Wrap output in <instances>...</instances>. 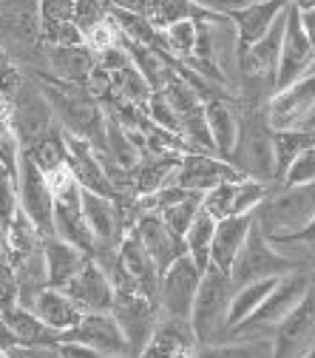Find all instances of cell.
<instances>
[{"label": "cell", "instance_id": "6da1fadb", "mask_svg": "<svg viewBox=\"0 0 315 358\" xmlns=\"http://www.w3.org/2000/svg\"><path fill=\"white\" fill-rule=\"evenodd\" d=\"M315 219V185L267 191L261 205L253 210V222L267 242L298 239Z\"/></svg>", "mask_w": 315, "mask_h": 358}, {"label": "cell", "instance_id": "7a4b0ae2", "mask_svg": "<svg viewBox=\"0 0 315 358\" xmlns=\"http://www.w3.org/2000/svg\"><path fill=\"white\" fill-rule=\"evenodd\" d=\"M40 92L46 94L54 117H60L63 131L77 134L103 151V134H105V114L103 108L88 97L80 85L60 83V80H43Z\"/></svg>", "mask_w": 315, "mask_h": 358}, {"label": "cell", "instance_id": "3957f363", "mask_svg": "<svg viewBox=\"0 0 315 358\" xmlns=\"http://www.w3.org/2000/svg\"><path fill=\"white\" fill-rule=\"evenodd\" d=\"M230 296H233L230 276L221 273L219 267L207 264L199 282V290H196V299H193V307H191V316H188L196 341L219 344V336L224 333V319H228Z\"/></svg>", "mask_w": 315, "mask_h": 358}, {"label": "cell", "instance_id": "277c9868", "mask_svg": "<svg viewBox=\"0 0 315 358\" xmlns=\"http://www.w3.org/2000/svg\"><path fill=\"white\" fill-rule=\"evenodd\" d=\"M228 162L258 182H276V162H273V128L267 125V117L247 114L239 120V140L230 151Z\"/></svg>", "mask_w": 315, "mask_h": 358}, {"label": "cell", "instance_id": "5b68a950", "mask_svg": "<svg viewBox=\"0 0 315 358\" xmlns=\"http://www.w3.org/2000/svg\"><path fill=\"white\" fill-rule=\"evenodd\" d=\"M295 267L298 264L290 256H281L261 236V231L253 222V228H250L239 256L233 259V267H230L228 276H230L233 287H242V285H250V282H258V279H279L284 273H293Z\"/></svg>", "mask_w": 315, "mask_h": 358}, {"label": "cell", "instance_id": "8992f818", "mask_svg": "<svg viewBox=\"0 0 315 358\" xmlns=\"http://www.w3.org/2000/svg\"><path fill=\"white\" fill-rule=\"evenodd\" d=\"M309 287H312V282H309V276L307 273H301V271H293V273H284V276H279V282H276V287L270 290V296L258 304V310L253 313L250 319H244L239 327H233L230 330V336H236V338H242L244 333H258V330H270V327H279L290 313L301 304V299L309 293Z\"/></svg>", "mask_w": 315, "mask_h": 358}, {"label": "cell", "instance_id": "52a82bcc", "mask_svg": "<svg viewBox=\"0 0 315 358\" xmlns=\"http://www.w3.org/2000/svg\"><path fill=\"white\" fill-rule=\"evenodd\" d=\"M17 208L40 236H54V196L49 191L46 173L29 157H20L17 165Z\"/></svg>", "mask_w": 315, "mask_h": 358}, {"label": "cell", "instance_id": "ba28073f", "mask_svg": "<svg viewBox=\"0 0 315 358\" xmlns=\"http://www.w3.org/2000/svg\"><path fill=\"white\" fill-rule=\"evenodd\" d=\"M202 273L196 262L185 253L179 256L168 271L159 273V290H156V304L165 313V319H188L191 307L202 282Z\"/></svg>", "mask_w": 315, "mask_h": 358}, {"label": "cell", "instance_id": "9c48e42d", "mask_svg": "<svg viewBox=\"0 0 315 358\" xmlns=\"http://www.w3.org/2000/svg\"><path fill=\"white\" fill-rule=\"evenodd\" d=\"M9 108H12V122H15L23 151L29 145H34L37 140H43L49 131H54V111H52L46 94L40 92V85H34L29 80H23L20 88L12 94Z\"/></svg>", "mask_w": 315, "mask_h": 358}, {"label": "cell", "instance_id": "30bf717a", "mask_svg": "<svg viewBox=\"0 0 315 358\" xmlns=\"http://www.w3.org/2000/svg\"><path fill=\"white\" fill-rule=\"evenodd\" d=\"M156 301L140 296V293H114V304H111V316L128 344V355L137 358V352L148 344V338L154 336L156 327Z\"/></svg>", "mask_w": 315, "mask_h": 358}, {"label": "cell", "instance_id": "8fae6325", "mask_svg": "<svg viewBox=\"0 0 315 358\" xmlns=\"http://www.w3.org/2000/svg\"><path fill=\"white\" fill-rule=\"evenodd\" d=\"M267 191H270L267 182H258V179L242 176V179H233V182H221L213 191H207L202 196V210L207 216H213L216 222L230 219V216H247V213H253L261 205V199L267 196Z\"/></svg>", "mask_w": 315, "mask_h": 358}, {"label": "cell", "instance_id": "7c38bea8", "mask_svg": "<svg viewBox=\"0 0 315 358\" xmlns=\"http://www.w3.org/2000/svg\"><path fill=\"white\" fill-rule=\"evenodd\" d=\"M242 176L244 173H239L228 159H221L216 154H185L170 176V185L205 196L216 185L233 182V179H242Z\"/></svg>", "mask_w": 315, "mask_h": 358}, {"label": "cell", "instance_id": "4fadbf2b", "mask_svg": "<svg viewBox=\"0 0 315 358\" xmlns=\"http://www.w3.org/2000/svg\"><path fill=\"white\" fill-rule=\"evenodd\" d=\"M315 106V69L304 74L301 80L290 83L287 88L273 92L267 103V125L273 131H287V128H301L307 114Z\"/></svg>", "mask_w": 315, "mask_h": 358}, {"label": "cell", "instance_id": "5bb4252c", "mask_svg": "<svg viewBox=\"0 0 315 358\" xmlns=\"http://www.w3.org/2000/svg\"><path fill=\"white\" fill-rule=\"evenodd\" d=\"M315 66V49L307 40L301 20H298V9L290 3L287 6V26H284V40H281V52H279V69H276V92L287 88L290 83L301 80L304 74H309Z\"/></svg>", "mask_w": 315, "mask_h": 358}, {"label": "cell", "instance_id": "9a60e30c", "mask_svg": "<svg viewBox=\"0 0 315 358\" xmlns=\"http://www.w3.org/2000/svg\"><path fill=\"white\" fill-rule=\"evenodd\" d=\"M315 344V290L301 299V304L276 327L270 358H301Z\"/></svg>", "mask_w": 315, "mask_h": 358}, {"label": "cell", "instance_id": "2e32d148", "mask_svg": "<svg viewBox=\"0 0 315 358\" xmlns=\"http://www.w3.org/2000/svg\"><path fill=\"white\" fill-rule=\"evenodd\" d=\"M63 293L80 307L82 316L85 313H111V304H114V287L94 259H88L80 267L74 279L63 287Z\"/></svg>", "mask_w": 315, "mask_h": 358}, {"label": "cell", "instance_id": "e0dca14e", "mask_svg": "<svg viewBox=\"0 0 315 358\" xmlns=\"http://www.w3.org/2000/svg\"><path fill=\"white\" fill-rule=\"evenodd\" d=\"M57 341H80L85 347L97 350L103 358L105 355H128V344L114 322L111 313H85L77 327L68 333H60Z\"/></svg>", "mask_w": 315, "mask_h": 358}, {"label": "cell", "instance_id": "ac0fdd59", "mask_svg": "<svg viewBox=\"0 0 315 358\" xmlns=\"http://www.w3.org/2000/svg\"><path fill=\"white\" fill-rule=\"evenodd\" d=\"M137 358H199V341L188 319L156 322L154 336L137 352Z\"/></svg>", "mask_w": 315, "mask_h": 358}, {"label": "cell", "instance_id": "d6986e66", "mask_svg": "<svg viewBox=\"0 0 315 358\" xmlns=\"http://www.w3.org/2000/svg\"><path fill=\"white\" fill-rule=\"evenodd\" d=\"M131 234L142 242L145 253L151 256V262H154V267H156V273L168 271V267H170L179 256H185V242H182V236H176L170 228H165V222H162L156 213H142L140 222H137V228H133Z\"/></svg>", "mask_w": 315, "mask_h": 358}, {"label": "cell", "instance_id": "ffe728a7", "mask_svg": "<svg viewBox=\"0 0 315 358\" xmlns=\"http://www.w3.org/2000/svg\"><path fill=\"white\" fill-rule=\"evenodd\" d=\"M287 6H290V0H250L242 12H236L230 17V23H233V31H236L239 52H244V49L253 46V43H258L270 31V26L281 17V12Z\"/></svg>", "mask_w": 315, "mask_h": 358}, {"label": "cell", "instance_id": "44dd1931", "mask_svg": "<svg viewBox=\"0 0 315 358\" xmlns=\"http://www.w3.org/2000/svg\"><path fill=\"white\" fill-rule=\"evenodd\" d=\"M80 213H82V222H85L88 231H91V236H94L97 250L100 248H117V242L122 239V231H119L117 208H114V202L108 196L82 191V196H80Z\"/></svg>", "mask_w": 315, "mask_h": 358}, {"label": "cell", "instance_id": "7402d4cb", "mask_svg": "<svg viewBox=\"0 0 315 358\" xmlns=\"http://www.w3.org/2000/svg\"><path fill=\"white\" fill-rule=\"evenodd\" d=\"M250 228H253V213H247V216H230V219L216 222L213 242H210V264L219 267L221 273H230L233 259L239 256V250H242Z\"/></svg>", "mask_w": 315, "mask_h": 358}, {"label": "cell", "instance_id": "603a6c76", "mask_svg": "<svg viewBox=\"0 0 315 358\" xmlns=\"http://www.w3.org/2000/svg\"><path fill=\"white\" fill-rule=\"evenodd\" d=\"M29 310L34 313V316L46 324L52 333H68L71 327H77L80 324V319H82V313H80V307L63 293V290H57V287H46V290H40L37 296H34V301L29 304Z\"/></svg>", "mask_w": 315, "mask_h": 358}, {"label": "cell", "instance_id": "cb8c5ba5", "mask_svg": "<svg viewBox=\"0 0 315 358\" xmlns=\"http://www.w3.org/2000/svg\"><path fill=\"white\" fill-rule=\"evenodd\" d=\"M40 250H43V259H46L49 287H57V290H63L74 279V273L80 271V267L91 259V256H85L80 248H74V245H68L57 236H43Z\"/></svg>", "mask_w": 315, "mask_h": 358}, {"label": "cell", "instance_id": "d4e9b609", "mask_svg": "<svg viewBox=\"0 0 315 358\" xmlns=\"http://www.w3.org/2000/svg\"><path fill=\"white\" fill-rule=\"evenodd\" d=\"M205 111V122H207V134H210V143H213V154L228 159L230 151L236 148L239 140V117L230 108V103L224 100H207L202 103Z\"/></svg>", "mask_w": 315, "mask_h": 358}, {"label": "cell", "instance_id": "484cf974", "mask_svg": "<svg viewBox=\"0 0 315 358\" xmlns=\"http://www.w3.org/2000/svg\"><path fill=\"white\" fill-rule=\"evenodd\" d=\"M0 316H3V322L15 333L17 347H31V350H37V347H54L57 333H52L31 310H23V307L15 304V307L0 310Z\"/></svg>", "mask_w": 315, "mask_h": 358}, {"label": "cell", "instance_id": "4316f807", "mask_svg": "<svg viewBox=\"0 0 315 358\" xmlns=\"http://www.w3.org/2000/svg\"><path fill=\"white\" fill-rule=\"evenodd\" d=\"M49 63H52L54 77H57L60 83H71V85H82L85 77L91 74V69L97 66V63H94V55L88 52L85 46H71V49L52 46Z\"/></svg>", "mask_w": 315, "mask_h": 358}, {"label": "cell", "instance_id": "83f0119b", "mask_svg": "<svg viewBox=\"0 0 315 358\" xmlns=\"http://www.w3.org/2000/svg\"><path fill=\"white\" fill-rule=\"evenodd\" d=\"M279 279H258V282H250V285H242V287H233V296H230V304H228V319H224V330H233L239 327L244 319H250L253 313L258 310V304L270 296V290L276 287Z\"/></svg>", "mask_w": 315, "mask_h": 358}, {"label": "cell", "instance_id": "f1b7e54d", "mask_svg": "<svg viewBox=\"0 0 315 358\" xmlns=\"http://www.w3.org/2000/svg\"><path fill=\"white\" fill-rule=\"evenodd\" d=\"M40 239H43V236L37 234V228L23 216V210L17 208L15 219L3 228V250H6L9 264H15L17 259H23V256H29L31 250H37V248H40Z\"/></svg>", "mask_w": 315, "mask_h": 358}, {"label": "cell", "instance_id": "f546056e", "mask_svg": "<svg viewBox=\"0 0 315 358\" xmlns=\"http://www.w3.org/2000/svg\"><path fill=\"white\" fill-rule=\"evenodd\" d=\"M108 20H111V26L117 29V34L125 43H133V46H148V49L156 46L159 31L148 23V17L133 15V12H122V9H108Z\"/></svg>", "mask_w": 315, "mask_h": 358}, {"label": "cell", "instance_id": "4dcf8cb0", "mask_svg": "<svg viewBox=\"0 0 315 358\" xmlns=\"http://www.w3.org/2000/svg\"><path fill=\"white\" fill-rule=\"evenodd\" d=\"M309 145H315V134L304 131V128H287V131H273V162H276V179L287 171V165L307 151Z\"/></svg>", "mask_w": 315, "mask_h": 358}, {"label": "cell", "instance_id": "1f68e13d", "mask_svg": "<svg viewBox=\"0 0 315 358\" xmlns=\"http://www.w3.org/2000/svg\"><path fill=\"white\" fill-rule=\"evenodd\" d=\"M213 231H216V219L207 216L205 210L196 213V219L191 222V228L185 231L182 242H185V253L196 262L199 271L210 264V242H213Z\"/></svg>", "mask_w": 315, "mask_h": 358}, {"label": "cell", "instance_id": "d6a6232c", "mask_svg": "<svg viewBox=\"0 0 315 358\" xmlns=\"http://www.w3.org/2000/svg\"><path fill=\"white\" fill-rule=\"evenodd\" d=\"M23 157H29L43 173H52V171H57V168H63L66 165V143H63V131L60 128H54V131H49L43 140H37L34 145H29L26 151H23Z\"/></svg>", "mask_w": 315, "mask_h": 358}, {"label": "cell", "instance_id": "836d02e7", "mask_svg": "<svg viewBox=\"0 0 315 358\" xmlns=\"http://www.w3.org/2000/svg\"><path fill=\"white\" fill-rule=\"evenodd\" d=\"M20 157H23V148H20L17 131H15V122H12L9 100H0V165L9 168L17 176Z\"/></svg>", "mask_w": 315, "mask_h": 358}, {"label": "cell", "instance_id": "e575fe53", "mask_svg": "<svg viewBox=\"0 0 315 358\" xmlns=\"http://www.w3.org/2000/svg\"><path fill=\"white\" fill-rule=\"evenodd\" d=\"M111 85H114V94L122 100V103H131V106H137L142 108L148 103V97L154 94L151 92V85L145 83V77L137 71V69H125V71H117L111 74Z\"/></svg>", "mask_w": 315, "mask_h": 358}, {"label": "cell", "instance_id": "d590c367", "mask_svg": "<svg viewBox=\"0 0 315 358\" xmlns=\"http://www.w3.org/2000/svg\"><path fill=\"white\" fill-rule=\"evenodd\" d=\"M199 210H202V194H191V196L179 199L173 205L159 208L156 216L165 222V228H170L176 236H185V231L191 228V222L196 219Z\"/></svg>", "mask_w": 315, "mask_h": 358}, {"label": "cell", "instance_id": "8d00e7d4", "mask_svg": "<svg viewBox=\"0 0 315 358\" xmlns=\"http://www.w3.org/2000/svg\"><path fill=\"white\" fill-rule=\"evenodd\" d=\"M273 341L253 338V341H233V344H210L199 358H270Z\"/></svg>", "mask_w": 315, "mask_h": 358}, {"label": "cell", "instance_id": "74e56055", "mask_svg": "<svg viewBox=\"0 0 315 358\" xmlns=\"http://www.w3.org/2000/svg\"><path fill=\"white\" fill-rule=\"evenodd\" d=\"M162 97L168 100V106L179 114V117H185V114H191V111H196V108H202V100H199V94L193 92V88L179 77L176 71H173V77L168 80V85L162 88Z\"/></svg>", "mask_w": 315, "mask_h": 358}, {"label": "cell", "instance_id": "f35d334b", "mask_svg": "<svg viewBox=\"0 0 315 358\" xmlns=\"http://www.w3.org/2000/svg\"><path fill=\"white\" fill-rule=\"evenodd\" d=\"M279 182L287 188H301V185H315V145H309L307 151H301L287 171L279 176Z\"/></svg>", "mask_w": 315, "mask_h": 358}, {"label": "cell", "instance_id": "ab89813d", "mask_svg": "<svg viewBox=\"0 0 315 358\" xmlns=\"http://www.w3.org/2000/svg\"><path fill=\"white\" fill-rule=\"evenodd\" d=\"M77 0H37V20L43 34H49L60 23H68L74 17Z\"/></svg>", "mask_w": 315, "mask_h": 358}, {"label": "cell", "instance_id": "60d3db41", "mask_svg": "<svg viewBox=\"0 0 315 358\" xmlns=\"http://www.w3.org/2000/svg\"><path fill=\"white\" fill-rule=\"evenodd\" d=\"M142 111H145V117H148L151 125H156L162 131H170V134H179V114L168 106V100L162 97V92H154L148 97V103L142 106Z\"/></svg>", "mask_w": 315, "mask_h": 358}, {"label": "cell", "instance_id": "b9f144b4", "mask_svg": "<svg viewBox=\"0 0 315 358\" xmlns=\"http://www.w3.org/2000/svg\"><path fill=\"white\" fill-rule=\"evenodd\" d=\"M17 213V176L0 165V228H6Z\"/></svg>", "mask_w": 315, "mask_h": 358}, {"label": "cell", "instance_id": "7bdbcfd3", "mask_svg": "<svg viewBox=\"0 0 315 358\" xmlns=\"http://www.w3.org/2000/svg\"><path fill=\"white\" fill-rule=\"evenodd\" d=\"M23 83V74L15 63V57L0 46V100H12V94L20 88Z\"/></svg>", "mask_w": 315, "mask_h": 358}, {"label": "cell", "instance_id": "ee69618b", "mask_svg": "<svg viewBox=\"0 0 315 358\" xmlns=\"http://www.w3.org/2000/svg\"><path fill=\"white\" fill-rule=\"evenodd\" d=\"M103 20H105V12H103V6H100V0H77L71 23H74L82 34H88V31H91L97 23H103Z\"/></svg>", "mask_w": 315, "mask_h": 358}, {"label": "cell", "instance_id": "f6af8a7d", "mask_svg": "<svg viewBox=\"0 0 315 358\" xmlns=\"http://www.w3.org/2000/svg\"><path fill=\"white\" fill-rule=\"evenodd\" d=\"M117 40H119V34H117V29L111 26V20L105 17L103 23H97V26H94L91 31L85 34V49L91 52V55H100V52L111 49Z\"/></svg>", "mask_w": 315, "mask_h": 358}, {"label": "cell", "instance_id": "bcb514c9", "mask_svg": "<svg viewBox=\"0 0 315 358\" xmlns=\"http://www.w3.org/2000/svg\"><path fill=\"white\" fill-rule=\"evenodd\" d=\"M94 63L103 69V71H108V74H117V71H125V69H131L133 63H131V55H128V49L122 46V43L117 40L111 49H105V52H100V55H94Z\"/></svg>", "mask_w": 315, "mask_h": 358}, {"label": "cell", "instance_id": "7dc6e473", "mask_svg": "<svg viewBox=\"0 0 315 358\" xmlns=\"http://www.w3.org/2000/svg\"><path fill=\"white\" fill-rule=\"evenodd\" d=\"M82 92L91 97L94 103L97 100H111V94H114V85H111V74L108 71H103L100 66H94L91 69V74L85 77V83H82Z\"/></svg>", "mask_w": 315, "mask_h": 358}, {"label": "cell", "instance_id": "c3c4849f", "mask_svg": "<svg viewBox=\"0 0 315 358\" xmlns=\"http://www.w3.org/2000/svg\"><path fill=\"white\" fill-rule=\"evenodd\" d=\"M46 40L52 46H63V49H71V46H85V34L68 20V23H60L57 29H52L46 34Z\"/></svg>", "mask_w": 315, "mask_h": 358}, {"label": "cell", "instance_id": "681fc988", "mask_svg": "<svg viewBox=\"0 0 315 358\" xmlns=\"http://www.w3.org/2000/svg\"><path fill=\"white\" fill-rule=\"evenodd\" d=\"M191 3L207 15H216V17H233L236 12H242L250 0H191Z\"/></svg>", "mask_w": 315, "mask_h": 358}, {"label": "cell", "instance_id": "f907efd6", "mask_svg": "<svg viewBox=\"0 0 315 358\" xmlns=\"http://www.w3.org/2000/svg\"><path fill=\"white\" fill-rule=\"evenodd\" d=\"M52 352H54V358H103L97 350L85 347L80 341H54Z\"/></svg>", "mask_w": 315, "mask_h": 358}, {"label": "cell", "instance_id": "816d5d0a", "mask_svg": "<svg viewBox=\"0 0 315 358\" xmlns=\"http://www.w3.org/2000/svg\"><path fill=\"white\" fill-rule=\"evenodd\" d=\"M151 0H108V9H122V12H133V15H148Z\"/></svg>", "mask_w": 315, "mask_h": 358}, {"label": "cell", "instance_id": "f5cc1de1", "mask_svg": "<svg viewBox=\"0 0 315 358\" xmlns=\"http://www.w3.org/2000/svg\"><path fill=\"white\" fill-rule=\"evenodd\" d=\"M298 20H301V29H304L307 40L312 43V49H315V12H298Z\"/></svg>", "mask_w": 315, "mask_h": 358}, {"label": "cell", "instance_id": "db71d44e", "mask_svg": "<svg viewBox=\"0 0 315 358\" xmlns=\"http://www.w3.org/2000/svg\"><path fill=\"white\" fill-rule=\"evenodd\" d=\"M12 347H17V338H15V333L9 330V324L3 322V316H0V350L9 352Z\"/></svg>", "mask_w": 315, "mask_h": 358}, {"label": "cell", "instance_id": "11a10c76", "mask_svg": "<svg viewBox=\"0 0 315 358\" xmlns=\"http://www.w3.org/2000/svg\"><path fill=\"white\" fill-rule=\"evenodd\" d=\"M298 12H315V0H290Z\"/></svg>", "mask_w": 315, "mask_h": 358}, {"label": "cell", "instance_id": "9f6ffc18", "mask_svg": "<svg viewBox=\"0 0 315 358\" xmlns=\"http://www.w3.org/2000/svg\"><path fill=\"white\" fill-rule=\"evenodd\" d=\"M301 128H304V131H312V134H315V106H312V111L307 114V120L301 122Z\"/></svg>", "mask_w": 315, "mask_h": 358}, {"label": "cell", "instance_id": "6f0895ef", "mask_svg": "<svg viewBox=\"0 0 315 358\" xmlns=\"http://www.w3.org/2000/svg\"><path fill=\"white\" fill-rule=\"evenodd\" d=\"M301 358H315V344H312V347H309V350H307Z\"/></svg>", "mask_w": 315, "mask_h": 358}, {"label": "cell", "instance_id": "680465c9", "mask_svg": "<svg viewBox=\"0 0 315 358\" xmlns=\"http://www.w3.org/2000/svg\"><path fill=\"white\" fill-rule=\"evenodd\" d=\"M105 358H133V355H105Z\"/></svg>", "mask_w": 315, "mask_h": 358}, {"label": "cell", "instance_id": "91938a15", "mask_svg": "<svg viewBox=\"0 0 315 358\" xmlns=\"http://www.w3.org/2000/svg\"><path fill=\"white\" fill-rule=\"evenodd\" d=\"M0 358H9V352H3V350H0Z\"/></svg>", "mask_w": 315, "mask_h": 358}, {"label": "cell", "instance_id": "94428289", "mask_svg": "<svg viewBox=\"0 0 315 358\" xmlns=\"http://www.w3.org/2000/svg\"><path fill=\"white\" fill-rule=\"evenodd\" d=\"M312 290H315V287H312Z\"/></svg>", "mask_w": 315, "mask_h": 358}]
</instances>
